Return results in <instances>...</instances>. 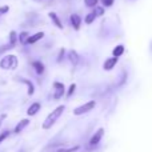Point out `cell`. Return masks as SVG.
<instances>
[{"mask_svg": "<svg viewBox=\"0 0 152 152\" xmlns=\"http://www.w3.org/2000/svg\"><path fill=\"white\" fill-rule=\"evenodd\" d=\"M64 105H59L58 108H55V110L52 111V112L50 113V115L45 118V120H44V123H43V129H50L51 127L53 126V124L58 121V119L61 116V113H63V111H64Z\"/></svg>", "mask_w": 152, "mask_h": 152, "instance_id": "1", "label": "cell"}, {"mask_svg": "<svg viewBox=\"0 0 152 152\" xmlns=\"http://www.w3.org/2000/svg\"><path fill=\"white\" fill-rule=\"evenodd\" d=\"M19 64V60L15 55H5L0 60V68L3 69H15Z\"/></svg>", "mask_w": 152, "mask_h": 152, "instance_id": "2", "label": "cell"}, {"mask_svg": "<svg viewBox=\"0 0 152 152\" xmlns=\"http://www.w3.org/2000/svg\"><path fill=\"white\" fill-rule=\"evenodd\" d=\"M95 104H96V103H95L94 100H91V102H88V103H86V104L80 105V107L75 108V110H74V113H75V115H84V113L89 112L91 110H94Z\"/></svg>", "mask_w": 152, "mask_h": 152, "instance_id": "3", "label": "cell"}, {"mask_svg": "<svg viewBox=\"0 0 152 152\" xmlns=\"http://www.w3.org/2000/svg\"><path fill=\"white\" fill-rule=\"evenodd\" d=\"M103 135H104V129L103 128H99L96 132H95V135L89 139V145H96L100 143V140H102Z\"/></svg>", "mask_w": 152, "mask_h": 152, "instance_id": "4", "label": "cell"}, {"mask_svg": "<svg viewBox=\"0 0 152 152\" xmlns=\"http://www.w3.org/2000/svg\"><path fill=\"white\" fill-rule=\"evenodd\" d=\"M53 87H55V99H60L64 94V86L61 83L55 81V83H53Z\"/></svg>", "mask_w": 152, "mask_h": 152, "instance_id": "5", "label": "cell"}, {"mask_svg": "<svg viewBox=\"0 0 152 152\" xmlns=\"http://www.w3.org/2000/svg\"><path fill=\"white\" fill-rule=\"evenodd\" d=\"M28 124H29V120H28V119H21V120L19 121L18 124H16V127H15V129H13V132H15V134H20V132L23 131V129L26 128Z\"/></svg>", "mask_w": 152, "mask_h": 152, "instance_id": "6", "label": "cell"}, {"mask_svg": "<svg viewBox=\"0 0 152 152\" xmlns=\"http://www.w3.org/2000/svg\"><path fill=\"white\" fill-rule=\"evenodd\" d=\"M40 107H42V105H40V103H37V102L36 103H32V104L28 107V110H27V115H28V116L36 115V113L39 112Z\"/></svg>", "mask_w": 152, "mask_h": 152, "instance_id": "7", "label": "cell"}, {"mask_svg": "<svg viewBox=\"0 0 152 152\" xmlns=\"http://www.w3.org/2000/svg\"><path fill=\"white\" fill-rule=\"evenodd\" d=\"M116 63H118V58H110L105 60L104 64H103V68H104L105 71H111V69L116 66Z\"/></svg>", "mask_w": 152, "mask_h": 152, "instance_id": "8", "label": "cell"}, {"mask_svg": "<svg viewBox=\"0 0 152 152\" xmlns=\"http://www.w3.org/2000/svg\"><path fill=\"white\" fill-rule=\"evenodd\" d=\"M68 59H69V63H72L74 66L79 64V61H80V56H79V53L75 50H71L68 52Z\"/></svg>", "mask_w": 152, "mask_h": 152, "instance_id": "9", "label": "cell"}, {"mask_svg": "<svg viewBox=\"0 0 152 152\" xmlns=\"http://www.w3.org/2000/svg\"><path fill=\"white\" fill-rule=\"evenodd\" d=\"M44 37V34L43 32H37V34L32 35V36H28V40H27V44H35L36 42H39L40 39Z\"/></svg>", "mask_w": 152, "mask_h": 152, "instance_id": "10", "label": "cell"}, {"mask_svg": "<svg viewBox=\"0 0 152 152\" xmlns=\"http://www.w3.org/2000/svg\"><path fill=\"white\" fill-rule=\"evenodd\" d=\"M71 23H72V26H74L75 29H79V28H80V24H81L80 16L76 15V13H72V15H71Z\"/></svg>", "mask_w": 152, "mask_h": 152, "instance_id": "11", "label": "cell"}, {"mask_svg": "<svg viewBox=\"0 0 152 152\" xmlns=\"http://www.w3.org/2000/svg\"><path fill=\"white\" fill-rule=\"evenodd\" d=\"M50 18L52 19V21H53V24H55L56 27H59L60 29H63V24H61V21H60V19H59V16L56 15L55 12H50Z\"/></svg>", "mask_w": 152, "mask_h": 152, "instance_id": "12", "label": "cell"}, {"mask_svg": "<svg viewBox=\"0 0 152 152\" xmlns=\"http://www.w3.org/2000/svg\"><path fill=\"white\" fill-rule=\"evenodd\" d=\"M20 81H23L24 84H27V87H28V95L32 96L34 92H35V87H34V84H32V81L27 80V79H20Z\"/></svg>", "mask_w": 152, "mask_h": 152, "instance_id": "13", "label": "cell"}, {"mask_svg": "<svg viewBox=\"0 0 152 152\" xmlns=\"http://www.w3.org/2000/svg\"><path fill=\"white\" fill-rule=\"evenodd\" d=\"M32 66H34V68L36 69L37 75H42L43 72H44V66H43L42 61H34V63H32Z\"/></svg>", "mask_w": 152, "mask_h": 152, "instance_id": "14", "label": "cell"}, {"mask_svg": "<svg viewBox=\"0 0 152 152\" xmlns=\"http://www.w3.org/2000/svg\"><path fill=\"white\" fill-rule=\"evenodd\" d=\"M123 53H124V47L123 45H116V47L113 48V52H112L113 58H119V56H121Z\"/></svg>", "mask_w": 152, "mask_h": 152, "instance_id": "15", "label": "cell"}, {"mask_svg": "<svg viewBox=\"0 0 152 152\" xmlns=\"http://www.w3.org/2000/svg\"><path fill=\"white\" fill-rule=\"evenodd\" d=\"M16 42H18V35H16L15 31H11L10 32V43H8V44H11L12 47H15Z\"/></svg>", "mask_w": 152, "mask_h": 152, "instance_id": "16", "label": "cell"}, {"mask_svg": "<svg viewBox=\"0 0 152 152\" xmlns=\"http://www.w3.org/2000/svg\"><path fill=\"white\" fill-rule=\"evenodd\" d=\"M28 36H29L28 32H27V31H23L20 35H19L18 39H19V42H20L21 44H27V40H28Z\"/></svg>", "mask_w": 152, "mask_h": 152, "instance_id": "17", "label": "cell"}, {"mask_svg": "<svg viewBox=\"0 0 152 152\" xmlns=\"http://www.w3.org/2000/svg\"><path fill=\"white\" fill-rule=\"evenodd\" d=\"M79 145H75V147H71V148H61V150H58L56 152H76L79 150Z\"/></svg>", "mask_w": 152, "mask_h": 152, "instance_id": "18", "label": "cell"}, {"mask_svg": "<svg viewBox=\"0 0 152 152\" xmlns=\"http://www.w3.org/2000/svg\"><path fill=\"white\" fill-rule=\"evenodd\" d=\"M10 134H11V132L7 131V129H5V131H3V132H0V144H1V143L4 142L8 136H10Z\"/></svg>", "mask_w": 152, "mask_h": 152, "instance_id": "19", "label": "cell"}, {"mask_svg": "<svg viewBox=\"0 0 152 152\" xmlns=\"http://www.w3.org/2000/svg\"><path fill=\"white\" fill-rule=\"evenodd\" d=\"M97 3H99V0H84V4L87 7H96Z\"/></svg>", "mask_w": 152, "mask_h": 152, "instance_id": "20", "label": "cell"}, {"mask_svg": "<svg viewBox=\"0 0 152 152\" xmlns=\"http://www.w3.org/2000/svg\"><path fill=\"white\" fill-rule=\"evenodd\" d=\"M92 13H94L95 16H102L103 13H104V10H103V8H100V7H97V8H95Z\"/></svg>", "mask_w": 152, "mask_h": 152, "instance_id": "21", "label": "cell"}, {"mask_svg": "<svg viewBox=\"0 0 152 152\" xmlns=\"http://www.w3.org/2000/svg\"><path fill=\"white\" fill-rule=\"evenodd\" d=\"M96 18V16L94 15V13H89V15H87V18H86V23L87 24H91L92 21H94V19Z\"/></svg>", "mask_w": 152, "mask_h": 152, "instance_id": "22", "label": "cell"}, {"mask_svg": "<svg viewBox=\"0 0 152 152\" xmlns=\"http://www.w3.org/2000/svg\"><path fill=\"white\" fill-rule=\"evenodd\" d=\"M11 48H13L11 44H5V45H1L0 47V53H4L5 51H8V50H11Z\"/></svg>", "mask_w": 152, "mask_h": 152, "instance_id": "23", "label": "cell"}, {"mask_svg": "<svg viewBox=\"0 0 152 152\" xmlns=\"http://www.w3.org/2000/svg\"><path fill=\"white\" fill-rule=\"evenodd\" d=\"M113 1H115V0H102V4L104 5V7H111V5L113 4Z\"/></svg>", "mask_w": 152, "mask_h": 152, "instance_id": "24", "label": "cell"}, {"mask_svg": "<svg viewBox=\"0 0 152 152\" xmlns=\"http://www.w3.org/2000/svg\"><path fill=\"white\" fill-rule=\"evenodd\" d=\"M8 11H10V7H8V5H3V7H0V15L7 13Z\"/></svg>", "mask_w": 152, "mask_h": 152, "instance_id": "25", "label": "cell"}, {"mask_svg": "<svg viewBox=\"0 0 152 152\" xmlns=\"http://www.w3.org/2000/svg\"><path fill=\"white\" fill-rule=\"evenodd\" d=\"M75 88H76V86L75 84H71V87H69V89H68V92H67V96H71L72 94H74V91H75Z\"/></svg>", "mask_w": 152, "mask_h": 152, "instance_id": "26", "label": "cell"}, {"mask_svg": "<svg viewBox=\"0 0 152 152\" xmlns=\"http://www.w3.org/2000/svg\"><path fill=\"white\" fill-rule=\"evenodd\" d=\"M63 56H64V48H60V51H59V55H58V61H61Z\"/></svg>", "mask_w": 152, "mask_h": 152, "instance_id": "27", "label": "cell"}, {"mask_svg": "<svg viewBox=\"0 0 152 152\" xmlns=\"http://www.w3.org/2000/svg\"><path fill=\"white\" fill-rule=\"evenodd\" d=\"M4 118H5V115H3V116H1V119H0V127H1V120H3Z\"/></svg>", "mask_w": 152, "mask_h": 152, "instance_id": "28", "label": "cell"}, {"mask_svg": "<svg viewBox=\"0 0 152 152\" xmlns=\"http://www.w3.org/2000/svg\"><path fill=\"white\" fill-rule=\"evenodd\" d=\"M20 152H27V151H24V150H23V151H20Z\"/></svg>", "mask_w": 152, "mask_h": 152, "instance_id": "29", "label": "cell"}]
</instances>
